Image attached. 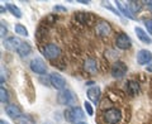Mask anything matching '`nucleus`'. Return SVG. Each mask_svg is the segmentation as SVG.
Instances as JSON below:
<instances>
[{
	"instance_id": "obj_14",
	"label": "nucleus",
	"mask_w": 152,
	"mask_h": 124,
	"mask_svg": "<svg viewBox=\"0 0 152 124\" xmlns=\"http://www.w3.org/2000/svg\"><path fill=\"white\" fill-rule=\"evenodd\" d=\"M126 89H127L128 95L136 96V95L140 93V84L134 80H128L127 84H126Z\"/></svg>"
},
{
	"instance_id": "obj_5",
	"label": "nucleus",
	"mask_w": 152,
	"mask_h": 124,
	"mask_svg": "<svg viewBox=\"0 0 152 124\" xmlns=\"http://www.w3.org/2000/svg\"><path fill=\"white\" fill-rule=\"evenodd\" d=\"M128 67L124 62L122 61H115L112 66V70H110V74L114 79H122L124 77V75L127 74Z\"/></svg>"
},
{
	"instance_id": "obj_22",
	"label": "nucleus",
	"mask_w": 152,
	"mask_h": 124,
	"mask_svg": "<svg viewBox=\"0 0 152 124\" xmlns=\"http://www.w3.org/2000/svg\"><path fill=\"white\" fill-rule=\"evenodd\" d=\"M14 31H15V33H17V34H19V36L28 37V31H27V28L23 24H15V27H14Z\"/></svg>"
},
{
	"instance_id": "obj_24",
	"label": "nucleus",
	"mask_w": 152,
	"mask_h": 124,
	"mask_svg": "<svg viewBox=\"0 0 152 124\" xmlns=\"http://www.w3.org/2000/svg\"><path fill=\"white\" fill-rule=\"evenodd\" d=\"M102 7H103V8H107V9H109V10H110V12H113L114 14H117L118 17H121V15H122V14H121L119 12H117L115 9H114V8H113V7L110 5V3H107V1H102Z\"/></svg>"
},
{
	"instance_id": "obj_18",
	"label": "nucleus",
	"mask_w": 152,
	"mask_h": 124,
	"mask_svg": "<svg viewBox=\"0 0 152 124\" xmlns=\"http://www.w3.org/2000/svg\"><path fill=\"white\" fill-rule=\"evenodd\" d=\"M91 18H93L91 13H77L75 15V19L80 23V24H90L89 19H91Z\"/></svg>"
},
{
	"instance_id": "obj_17",
	"label": "nucleus",
	"mask_w": 152,
	"mask_h": 124,
	"mask_svg": "<svg viewBox=\"0 0 152 124\" xmlns=\"http://www.w3.org/2000/svg\"><path fill=\"white\" fill-rule=\"evenodd\" d=\"M84 69L88 71L89 74H95L98 71V63L94 58H88L84 62Z\"/></svg>"
},
{
	"instance_id": "obj_27",
	"label": "nucleus",
	"mask_w": 152,
	"mask_h": 124,
	"mask_svg": "<svg viewBox=\"0 0 152 124\" xmlns=\"http://www.w3.org/2000/svg\"><path fill=\"white\" fill-rule=\"evenodd\" d=\"M145 26L147 28V32H148L150 34H152V19H147L145 22Z\"/></svg>"
},
{
	"instance_id": "obj_26",
	"label": "nucleus",
	"mask_w": 152,
	"mask_h": 124,
	"mask_svg": "<svg viewBox=\"0 0 152 124\" xmlns=\"http://www.w3.org/2000/svg\"><path fill=\"white\" fill-rule=\"evenodd\" d=\"M7 32H8V28L5 26V23L1 22V24H0V36L4 37V36L7 34Z\"/></svg>"
},
{
	"instance_id": "obj_3",
	"label": "nucleus",
	"mask_w": 152,
	"mask_h": 124,
	"mask_svg": "<svg viewBox=\"0 0 152 124\" xmlns=\"http://www.w3.org/2000/svg\"><path fill=\"white\" fill-rule=\"evenodd\" d=\"M76 101H77V99H76L75 94L71 91V90L65 89V90H62V91H60V94H58V103L61 104V105H66V106L72 108L76 104Z\"/></svg>"
},
{
	"instance_id": "obj_28",
	"label": "nucleus",
	"mask_w": 152,
	"mask_h": 124,
	"mask_svg": "<svg viewBox=\"0 0 152 124\" xmlns=\"http://www.w3.org/2000/svg\"><path fill=\"white\" fill-rule=\"evenodd\" d=\"M53 10L57 13V12H66V8L65 7H61V5H56V7H53Z\"/></svg>"
},
{
	"instance_id": "obj_15",
	"label": "nucleus",
	"mask_w": 152,
	"mask_h": 124,
	"mask_svg": "<svg viewBox=\"0 0 152 124\" xmlns=\"http://www.w3.org/2000/svg\"><path fill=\"white\" fill-rule=\"evenodd\" d=\"M134 32H136V34H137V37H138V39L141 42H143V43H146V44H151L152 43V38L147 34V33L142 29L141 27H136Z\"/></svg>"
},
{
	"instance_id": "obj_16",
	"label": "nucleus",
	"mask_w": 152,
	"mask_h": 124,
	"mask_svg": "<svg viewBox=\"0 0 152 124\" xmlns=\"http://www.w3.org/2000/svg\"><path fill=\"white\" fill-rule=\"evenodd\" d=\"M115 5H117L118 9H119V13H122L126 18H128V19H136L128 5H124L122 1H115Z\"/></svg>"
},
{
	"instance_id": "obj_2",
	"label": "nucleus",
	"mask_w": 152,
	"mask_h": 124,
	"mask_svg": "<svg viewBox=\"0 0 152 124\" xmlns=\"http://www.w3.org/2000/svg\"><path fill=\"white\" fill-rule=\"evenodd\" d=\"M102 119L105 124H119L122 120V113L117 108H109L102 113Z\"/></svg>"
},
{
	"instance_id": "obj_4",
	"label": "nucleus",
	"mask_w": 152,
	"mask_h": 124,
	"mask_svg": "<svg viewBox=\"0 0 152 124\" xmlns=\"http://www.w3.org/2000/svg\"><path fill=\"white\" fill-rule=\"evenodd\" d=\"M42 55L47 60H55L61 55V48L55 43H48L42 47Z\"/></svg>"
},
{
	"instance_id": "obj_19",
	"label": "nucleus",
	"mask_w": 152,
	"mask_h": 124,
	"mask_svg": "<svg viewBox=\"0 0 152 124\" xmlns=\"http://www.w3.org/2000/svg\"><path fill=\"white\" fill-rule=\"evenodd\" d=\"M18 52V55L20 56V57H27L28 55H31V52H32V47L29 43H26V42H22V44L20 47H19V50L17 51Z\"/></svg>"
},
{
	"instance_id": "obj_31",
	"label": "nucleus",
	"mask_w": 152,
	"mask_h": 124,
	"mask_svg": "<svg viewBox=\"0 0 152 124\" xmlns=\"http://www.w3.org/2000/svg\"><path fill=\"white\" fill-rule=\"evenodd\" d=\"M79 1L81 3V4H90V1H89V0H86V1H85V0H79Z\"/></svg>"
},
{
	"instance_id": "obj_1",
	"label": "nucleus",
	"mask_w": 152,
	"mask_h": 124,
	"mask_svg": "<svg viewBox=\"0 0 152 124\" xmlns=\"http://www.w3.org/2000/svg\"><path fill=\"white\" fill-rule=\"evenodd\" d=\"M84 118H85V113L80 106H72L65 110V119L69 123L77 124L80 122H83Z\"/></svg>"
},
{
	"instance_id": "obj_33",
	"label": "nucleus",
	"mask_w": 152,
	"mask_h": 124,
	"mask_svg": "<svg viewBox=\"0 0 152 124\" xmlns=\"http://www.w3.org/2000/svg\"><path fill=\"white\" fill-rule=\"evenodd\" d=\"M77 124H86V123H85V122H80V123H77Z\"/></svg>"
},
{
	"instance_id": "obj_25",
	"label": "nucleus",
	"mask_w": 152,
	"mask_h": 124,
	"mask_svg": "<svg viewBox=\"0 0 152 124\" xmlns=\"http://www.w3.org/2000/svg\"><path fill=\"white\" fill-rule=\"evenodd\" d=\"M84 108H85V110H86L88 115H94V109H93V105H91V104H90L89 101H85V103H84Z\"/></svg>"
},
{
	"instance_id": "obj_12",
	"label": "nucleus",
	"mask_w": 152,
	"mask_h": 124,
	"mask_svg": "<svg viewBox=\"0 0 152 124\" xmlns=\"http://www.w3.org/2000/svg\"><path fill=\"white\" fill-rule=\"evenodd\" d=\"M86 94H88V98H89L90 101L96 105V104L99 103V100H100V89H99L98 86H91L88 90Z\"/></svg>"
},
{
	"instance_id": "obj_21",
	"label": "nucleus",
	"mask_w": 152,
	"mask_h": 124,
	"mask_svg": "<svg viewBox=\"0 0 152 124\" xmlns=\"http://www.w3.org/2000/svg\"><path fill=\"white\" fill-rule=\"evenodd\" d=\"M0 101H1L3 104H8L9 101V93L7 91V89L3 86H0Z\"/></svg>"
},
{
	"instance_id": "obj_30",
	"label": "nucleus",
	"mask_w": 152,
	"mask_h": 124,
	"mask_svg": "<svg viewBox=\"0 0 152 124\" xmlns=\"http://www.w3.org/2000/svg\"><path fill=\"white\" fill-rule=\"evenodd\" d=\"M146 70H147V71H148V72H152V62H151V63H150V65H147V67H146Z\"/></svg>"
},
{
	"instance_id": "obj_8",
	"label": "nucleus",
	"mask_w": 152,
	"mask_h": 124,
	"mask_svg": "<svg viewBox=\"0 0 152 124\" xmlns=\"http://www.w3.org/2000/svg\"><path fill=\"white\" fill-rule=\"evenodd\" d=\"M136 60H137V63L141 65V66L150 65L151 61H152V52L148 50H140L137 52Z\"/></svg>"
},
{
	"instance_id": "obj_10",
	"label": "nucleus",
	"mask_w": 152,
	"mask_h": 124,
	"mask_svg": "<svg viewBox=\"0 0 152 124\" xmlns=\"http://www.w3.org/2000/svg\"><path fill=\"white\" fill-rule=\"evenodd\" d=\"M95 32H96V34L100 36V37H107V36L110 34L112 27H110V24H109L108 22L100 20L96 24V27H95Z\"/></svg>"
},
{
	"instance_id": "obj_9",
	"label": "nucleus",
	"mask_w": 152,
	"mask_h": 124,
	"mask_svg": "<svg viewBox=\"0 0 152 124\" xmlns=\"http://www.w3.org/2000/svg\"><path fill=\"white\" fill-rule=\"evenodd\" d=\"M115 46L119 50H128L132 47V41L126 33H119L115 38Z\"/></svg>"
},
{
	"instance_id": "obj_23",
	"label": "nucleus",
	"mask_w": 152,
	"mask_h": 124,
	"mask_svg": "<svg viewBox=\"0 0 152 124\" xmlns=\"http://www.w3.org/2000/svg\"><path fill=\"white\" fill-rule=\"evenodd\" d=\"M127 5L129 7L131 12H132L133 14H134L136 12H140V10H141V8H142V4H141L140 1H128Z\"/></svg>"
},
{
	"instance_id": "obj_11",
	"label": "nucleus",
	"mask_w": 152,
	"mask_h": 124,
	"mask_svg": "<svg viewBox=\"0 0 152 124\" xmlns=\"http://www.w3.org/2000/svg\"><path fill=\"white\" fill-rule=\"evenodd\" d=\"M3 44L9 51H18L19 47H20V44H22V42L17 37H9V38H7V39L4 41Z\"/></svg>"
},
{
	"instance_id": "obj_32",
	"label": "nucleus",
	"mask_w": 152,
	"mask_h": 124,
	"mask_svg": "<svg viewBox=\"0 0 152 124\" xmlns=\"http://www.w3.org/2000/svg\"><path fill=\"white\" fill-rule=\"evenodd\" d=\"M0 124H9V123H8V122H5L4 119H1V120H0Z\"/></svg>"
},
{
	"instance_id": "obj_6",
	"label": "nucleus",
	"mask_w": 152,
	"mask_h": 124,
	"mask_svg": "<svg viewBox=\"0 0 152 124\" xmlns=\"http://www.w3.org/2000/svg\"><path fill=\"white\" fill-rule=\"evenodd\" d=\"M29 66H31V70L37 75H45L47 72V66L45 63V61L39 58V57H34L31 61Z\"/></svg>"
},
{
	"instance_id": "obj_13",
	"label": "nucleus",
	"mask_w": 152,
	"mask_h": 124,
	"mask_svg": "<svg viewBox=\"0 0 152 124\" xmlns=\"http://www.w3.org/2000/svg\"><path fill=\"white\" fill-rule=\"evenodd\" d=\"M5 113L13 119H19L22 117L20 109H19L18 105H15V104H9V105H7L5 106Z\"/></svg>"
},
{
	"instance_id": "obj_29",
	"label": "nucleus",
	"mask_w": 152,
	"mask_h": 124,
	"mask_svg": "<svg viewBox=\"0 0 152 124\" xmlns=\"http://www.w3.org/2000/svg\"><path fill=\"white\" fill-rule=\"evenodd\" d=\"M145 4H146L147 9H148V10H150V12L152 13V0H148V1H146Z\"/></svg>"
},
{
	"instance_id": "obj_20",
	"label": "nucleus",
	"mask_w": 152,
	"mask_h": 124,
	"mask_svg": "<svg viewBox=\"0 0 152 124\" xmlns=\"http://www.w3.org/2000/svg\"><path fill=\"white\" fill-rule=\"evenodd\" d=\"M8 10L10 12L14 17H17V18H22V10L19 9L17 5H14V4H8Z\"/></svg>"
},
{
	"instance_id": "obj_7",
	"label": "nucleus",
	"mask_w": 152,
	"mask_h": 124,
	"mask_svg": "<svg viewBox=\"0 0 152 124\" xmlns=\"http://www.w3.org/2000/svg\"><path fill=\"white\" fill-rule=\"evenodd\" d=\"M50 84L56 90H60V91L66 89V80L62 77V75H60L57 72H52L50 75Z\"/></svg>"
}]
</instances>
